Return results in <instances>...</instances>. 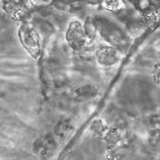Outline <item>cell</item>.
<instances>
[{
  "label": "cell",
  "mask_w": 160,
  "mask_h": 160,
  "mask_svg": "<svg viewBox=\"0 0 160 160\" xmlns=\"http://www.w3.org/2000/svg\"><path fill=\"white\" fill-rule=\"evenodd\" d=\"M98 27L102 37L110 43L117 47H124L128 41L125 34L117 26L106 20L99 22Z\"/></svg>",
  "instance_id": "6da1fadb"
},
{
  "label": "cell",
  "mask_w": 160,
  "mask_h": 160,
  "mask_svg": "<svg viewBox=\"0 0 160 160\" xmlns=\"http://www.w3.org/2000/svg\"><path fill=\"white\" fill-rule=\"evenodd\" d=\"M57 148L56 142L51 135H46L37 139L33 147V151L40 157L48 159L54 154Z\"/></svg>",
  "instance_id": "7a4b0ae2"
},
{
  "label": "cell",
  "mask_w": 160,
  "mask_h": 160,
  "mask_svg": "<svg viewBox=\"0 0 160 160\" xmlns=\"http://www.w3.org/2000/svg\"><path fill=\"white\" fill-rule=\"evenodd\" d=\"M19 34L24 46L32 55H37L39 51V41L35 31L30 26L26 25L21 28Z\"/></svg>",
  "instance_id": "3957f363"
},
{
  "label": "cell",
  "mask_w": 160,
  "mask_h": 160,
  "mask_svg": "<svg viewBox=\"0 0 160 160\" xmlns=\"http://www.w3.org/2000/svg\"><path fill=\"white\" fill-rule=\"evenodd\" d=\"M96 58L101 65L111 66L118 62L120 59V55L118 51L115 48L103 46L98 50Z\"/></svg>",
  "instance_id": "277c9868"
},
{
  "label": "cell",
  "mask_w": 160,
  "mask_h": 160,
  "mask_svg": "<svg viewBox=\"0 0 160 160\" xmlns=\"http://www.w3.org/2000/svg\"><path fill=\"white\" fill-rule=\"evenodd\" d=\"M85 35L84 28H82L79 22H75L69 26L67 34V38L72 48H79L84 44Z\"/></svg>",
  "instance_id": "5b68a950"
},
{
  "label": "cell",
  "mask_w": 160,
  "mask_h": 160,
  "mask_svg": "<svg viewBox=\"0 0 160 160\" xmlns=\"http://www.w3.org/2000/svg\"><path fill=\"white\" fill-rule=\"evenodd\" d=\"M72 130V126L69 121H63L60 122L55 129L56 134L61 138L68 137Z\"/></svg>",
  "instance_id": "8992f818"
},
{
  "label": "cell",
  "mask_w": 160,
  "mask_h": 160,
  "mask_svg": "<svg viewBox=\"0 0 160 160\" xmlns=\"http://www.w3.org/2000/svg\"><path fill=\"white\" fill-rule=\"evenodd\" d=\"M96 92L97 91L94 87L87 86L78 89L76 94L79 99H86L94 97L96 94Z\"/></svg>",
  "instance_id": "52a82bcc"
},
{
  "label": "cell",
  "mask_w": 160,
  "mask_h": 160,
  "mask_svg": "<svg viewBox=\"0 0 160 160\" xmlns=\"http://www.w3.org/2000/svg\"><path fill=\"white\" fill-rule=\"evenodd\" d=\"M83 28L85 35H87L89 38H92L94 36L96 26H95V24L92 22L91 20L88 19L87 21Z\"/></svg>",
  "instance_id": "ba28073f"
},
{
  "label": "cell",
  "mask_w": 160,
  "mask_h": 160,
  "mask_svg": "<svg viewBox=\"0 0 160 160\" xmlns=\"http://www.w3.org/2000/svg\"><path fill=\"white\" fill-rule=\"evenodd\" d=\"M103 5L108 10H114L121 8L122 3L118 1H105L103 3Z\"/></svg>",
  "instance_id": "9c48e42d"
},
{
  "label": "cell",
  "mask_w": 160,
  "mask_h": 160,
  "mask_svg": "<svg viewBox=\"0 0 160 160\" xmlns=\"http://www.w3.org/2000/svg\"><path fill=\"white\" fill-rule=\"evenodd\" d=\"M156 82L160 86V70L157 72L156 75Z\"/></svg>",
  "instance_id": "30bf717a"
}]
</instances>
